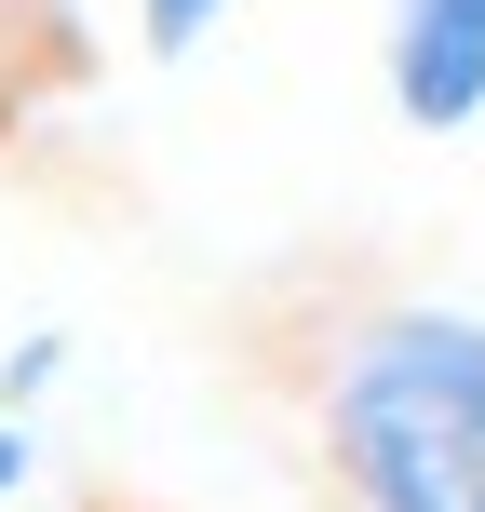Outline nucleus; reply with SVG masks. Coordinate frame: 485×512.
Here are the masks:
<instances>
[{
	"instance_id": "f03ea898",
	"label": "nucleus",
	"mask_w": 485,
	"mask_h": 512,
	"mask_svg": "<svg viewBox=\"0 0 485 512\" xmlns=\"http://www.w3.org/2000/svg\"><path fill=\"white\" fill-rule=\"evenodd\" d=\"M378 81L418 135H472L485 122V0H391Z\"/></svg>"
},
{
	"instance_id": "f257e3e1",
	"label": "nucleus",
	"mask_w": 485,
	"mask_h": 512,
	"mask_svg": "<svg viewBox=\"0 0 485 512\" xmlns=\"http://www.w3.org/2000/svg\"><path fill=\"white\" fill-rule=\"evenodd\" d=\"M324 445L364 512H485V310H378L324 378Z\"/></svg>"
},
{
	"instance_id": "20e7f679",
	"label": "nucleus",
	"mask_w": 485,
	"mask_h": 512,
	"mask_svg": "<svg viewBox=\"0 0 485 512\" xmlns=\"http://www.w3.org/2000/svg\"><path fill=\"white\" fill-rule=\"evenodd\" d=\"M27 459H41V445H27V418H14V432H0V499L27 486Z\"/></svg>"
},
{
	"instance_id": "7ed1b4c3",
	"label": "nucleus",
	"mask_w": 485,
	"mask_h": 512,
	"mask_svg": "<svg viewBox=\"0 0 485 512\" xmlns=\"http://www.w3.org/2000/svg\"><path fill=\"white\" fill-rule=\"evenodd\" d=\"M216 14H230V0H149V54H189Z\"/></svg>"
}]
</instances>
